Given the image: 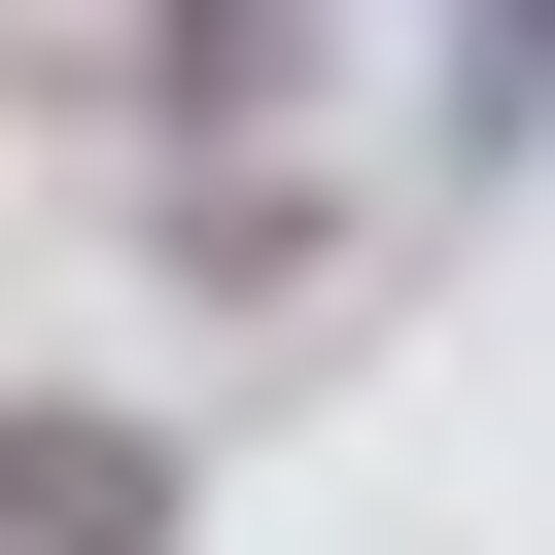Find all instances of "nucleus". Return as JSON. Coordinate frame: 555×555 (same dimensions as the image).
I'll return each instance as SVG.
<instances>
[{
    "instance_id": "obj_3",
    "label": "nucleus",
    "mask_w": 555,
    "mask_h": 555,
    "mask_svg": "<svg viewBox=\"0 0 555 555\" xmlns=\"http://www.w3.org/2000/svg\"><path fill=\"white\" fill-rule=\"evenodd\" d=\"M555 104V0H451V139H520Z\"/></svg>"
},
{
    "instance_id": "obj_2",
    "label": "nucleus",
    "mask_w": 555,
    "mask_h": 555,
    "mask_svg": "<svg viewBox=\"0 0 555 555\" xmlns=\"http://www.w3.org/2000/svg\"><path fill=\"white\" fill-rule=\"evenodd\" d=\"M278 69H312V0H139V104H173V139H243Z\"/></svg>"
},
{
    "instance_id": "obj_1",
    "label": "nucleus",
    "mask_w": 555,
    "mask_h": 555,
    "mask_svg": "<svg viewBox=\"0 0 555 555\" xmlns=\"http://www.w3.org/2000/svg\"><path fill=\"white\" fill-rule=\"evenodd\" d=\"M0 555H173V416H0Z\"/></svg>"
}]
</instances>
